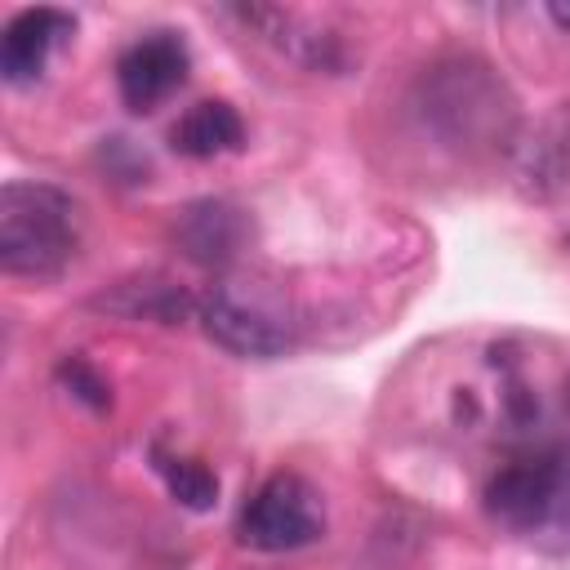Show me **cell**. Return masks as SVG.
<instances>
[{
    "mask_svg": "<svg viewBox=\"0 0 570 570\" xmlns=\"http://www.w3.org/2000/svg\"><path fill=\"white\" fill-rule=\"evenodd\" d=\"M156 472L165 476L169 494H174L183 508H191V512L214 508V499H218V476H214L200 459H183V454L156 450Z\"/></svg>",
    "mask_w": 570,
    "mask_h": 570,
    "instance_id": "cell-9",
    "label": "cell"
},
{
    "mask_svg": "<svg viewBox=\"0 0 570 570\" xmlns=\"http://www.w3.org/2000/svg\"><path fill=\"white\" fill-rule=\"evenodd\" d=\"M325 534V503L298 472H272L240 508L236 539L254 552H294Z\"/></svg>",
    "mask_w": 570,
    "mask_h": 570,
    "instance_id": "cell-4",
    "label": "cell"
},
{
    "mask_svg": "<svg viewBox=\"0 0 570 570\" xmlns=\"http://www.w3.org/2000/svg\"><path fill=\"white\" fill-rule=\"evenodd\" d=\"M178 249L200 267H223L245 245V218L227 200H196L174 218Z\"/></svg>",
    "mask_w": 570,
    "mask_h": 570,
    "instance_id": "cell-7",
    "label": "cell"
},
{
    "mask_svg": "<svg viewBox=\"0 0 570 570\" xmlns=\"http://www.w3.org/2000/svg\"><path fill=\"white\" fill-rule=\"evenodd\" d=\"M76 200L53 183L13 178L0 191V267L9 276L53 281L76 254Z\"/></svg>",
    "mask_w": 570,
    "mask_h": 570,
    "instance_id": "cell-2",
    "label": "cell"
},
{
    "mask_svg": "<svg viewBox=\"0 0 570 570\" xmlns=\"http://www.w3.org/2000/svg\"><path fill=\"white\" fill-rule=\"evenodd\" d=\"M187 67H191V58H187V45L178 40V31H147L142 40H134L120 53V62H116V89H120V98H125L129 111L147 116L169 94L183 89Z\"/></svg>",
    "mask_w": 570,
    "mask_h": 570,
    "instance_id": "cell-5",
    "label": "cell"
},
{
    "mask_svg": "<svg viewBox=\"0 0 570 570\" xmlns=\"http://www.w3.org/2000/svg\"><path fill=\"white\" fill-rule=\"evenodd\" d=\"M200 325L218 347L249 361H272L298 338L289 298L267 281H218L200 298Z\"/></svg>",
    "mask_w": 570,
    "mask_h": 570,
    "instance_id": "cell-3",
    "label": "cell"
},
{
    "mask_svg": "<svg viewBox=\"0 0 570 570\" xmlns=\"http://www.w3.org/2000/svg\"><path fill=\"white\" fill-rule=\"evenodd\" d=\"M169 147L178 156H191V160H214V156H227V151L245 147V125H240L232 102L205 98L169 125Z\"/></svg>",
    "mask_w": 570,
    "mask_h": 570,
    "instance_id": "cell-8",
    "label": "cell"
},
{
    "mask_svg": "<svg viewBox=\"0 0 570 570\" xmlns=\"http://www.w3.org/2000/svg\"><path fill=\"white\" fill-rule=\"evenodd\" d=\"M58 379H62V383H71V392H76V396H85L89 405H98V410H107V405H111L107 383H102V379H98L80 356H67V361L58 365Z\"/></svg>",
    "mask_w": 570,
    "mask_h": 570,
    "instance_id": "cell-10",
    "label": "cell"
},
{
    "mask_svg": "<svg viewBox=\"0 0 570 570\" xmlns=\"http://www.w3.org/2000/svg\"><path fill=\"white\" fill-rule=\"evenodd\" d=\"M566 245H570V236H566Z\"/></svg>",
    "mask_w": 570,
    "mask_h": 570,
    "instance_id": "cell-12",
    "label": "cell"
},
{
    "mask_svg": "<svg viewBox=\"0 0 570 570\" xmlns=\"http://www.w3.org/2000/svg\"><path fill=\"white\" fill-rule=\"evenodd\" d=\"M485 512L534 548L570 552V450L552 445L503 463L485 481Z\"/></svg>",
    "mask_w": 570,
    "mask_h": 570,
    "instance_id": "cell-1",
    "label": "cell"
},
{
    "mask_svg": "<svg viewBox=\"0 0 570 570\" xmlns=\"http://www.w3.org/2000/svg\"><path fill=\"white\" fill-rule=\"evenodd\" d=\"M76 31V18L62 9H22L18 18H9L4 36H0V76L9 85H27L45 71L49 53Z\"/></svg>",
    "mask_w": 570,
    "mask_h": 570,
    "instance_id": "cell-6",
    "label": "cell"
},
{
    "mask_svg": "<svg viewBox=\"0 0 570 570\" xmlns=\"http://www.w3.org/2000/svg\"><path fill=\"white\" fill-rule=\"evenodd\" d=\"M548 18H552L561 31H570V0H552V4H548Z\"/></svg>",
    "mask_w": 570,
    "mask_h": 570,
    "instance_id": "cell-11",
    "label": "cell"
}]
</instances>
